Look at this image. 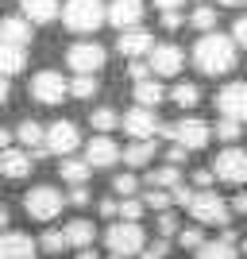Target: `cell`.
I'll return each mask as SVG.
<instances>
[{"label":"cell","mask_w":247,"mask_h":259,"mask_svg":"<svg viewBox=\"0 0 247 259\" xmlns=\"http://www.w3.org/2000/svg\"><path fill=\"white\" fill-rule=\"evenodd\" d=\"M213 170H216V178H220V182L243 186V182H247V151H243V147H236V143H228L224 151L213 159Z\"/></svg>","instance_id":"cell-7"},{"label":"cell","mask_w":247,"mask_h":259,"mask_svg":"<svg viewBox=\"0 0 247 259\" xmlns=\"http://www.w3.org/2000/svg\"><path fill=\"white\" fill-rule=\"evenodd\" d=\"M178 232H182V225H178V217L170 213V209H166V213H159V236H178Z\"/></svg>","instance_id":"cell-39"},{"label":"cell","mask_w":247,"mask_h":259,"mask_svg":"<svg viewBox=\"0 0 247 259\" xmlns=\"http://www.w3.org/2000/svg\"><path fill=\"white\" fill-rule=\"evenodd\" d=\"M232 213L247 217V194H236V197H232Z\"/></svg>","instance_id":"cell-46"},{"label":"cell","mask_w":247,"mask_h":259,"mask_svg":"<svg viewBox=\"0 0 247 259\" xmlns=\"http://www.w3.org/2000/svg\"><path fill=\"white\" fill-rule=\"evenodd\" d=\"M232 39H236L239 47H247V16H239V20L232 23Z\"/></svg>","instance_id":"cell-41"},{"label":"cell","mask_w":247,"mask_h":259,"mask_svg":"<svg viewBox=\"0 0 247 259\" xmlns=\"http://www.w3.org/2000/svg\"><path fill=\"white\" fill-rule=\"evenodd\" d=\"M170 101H174L178 108H193L197 101H201V89H197L193 81H182V85H174V89H170Z\"/></svg>","instance_id":"cell-32"},{"label":"cell","mask_w":247,"mask_h":259,"mask_svg":"<svg viewBox=\"0 0 247 259\" xmlns=\"http://www.w3.org/2000/svg\"><path fill=\"white\" fill-rule=\"evenodd\" d=\"M35 255H39V240H31L27 232L8 228L0 236V259H35Z\"/></svg>","instance_id":"cell-16"},{"label":"cell","mask_w":247,"mask_h":259,"mask_svg":"<svg viewBox=\"0 0 247 259\" xmlns=\"http://www.w3.org/2000/svg\"><path fill=\"white\" fill-rule=\"evenodd\" d=\"M166 255H170V244H166V236H159L155 244H147V248H143L139 259H166Z\"/></svg>","instance_id":"cell-40"},{"label":"cell","mask_w":247,"mask_h":259,"mask_svg":"<svg viewBox=\"0 0 247 259\" xmlns=\"http://www.w3.org/2000/svg\"><path fill=\"white\" fill-rule=\"evenodd\" d=\"M243 251H247V240H243Z\"/></svg>","instance_id":"cell-51"},{"label":"cell","mask_w":247,"mask_h":259,"mask_svg":"<svg viewBox=\"0 0 247 259\" xmlns=\"http://www.w3.org/2000/svg\"><path fill=\"white\" fill-rule=\"evenodd\" d=\"M162 136L170 143L189 147V151H201L205 143L213 140V128H209L205 120H197V116H182V120H174V124H162Z\"/></svg>","instance_id":"cell-6"},{"label":"cell","mask_w":247,"mask_h":259,"mask_svg":"<svg viewBox=\"0 0 247 259\" xmlns=\"http://www.w3.org/2000/svg\"><path fill=\"white\" fill-rule=\"evenodd\" d=\"M105 244L108 251H116V255H143L147 248V232L139 228V221H112L105 228Z\"/></svg>","instance_id":"cell-4"},{"label":"cell","mask_w":247,"mask_h":259,"mask_svg":"<svg viewBox=\"0 0 247 259\" xmlns=\"http://www.w3.org/2000/svg\"><path fill=\"white\" fill-rule=\"evenodd\" d=\"M185 155H189V147H182V143H170V151H166V159H170L174 166H178V162H182Z\"/></svg>","instance_id":"cell-45"},{"label":"cell","mask_w":247,"mask_h":259,"mask_svg":"<svg viewBox=\"0 0 247 259\" xmlns=\"http://www.w3.org/2000/svg\"><path fill=\"white\" fill-rule=\"evenodd\" d=\"M89 124L97 128V136H108L112 128H124V116H120L116 108L101 105V108H93V112H89Z\"/></svg>","instance_id":"cell-26"},{"label":"cell","mask_w":247,"mask_h":259,"mask_svg":"<svg viewBox=\"0 0 247 259\" xmlns=\"http://www.w3.org/2000/svg\"><path fill=\"white\" fill-rule=\"evenodd\" d=\"M147 62H151V70H155V77H178L182 66H185V51L174 47V43H159L155 51H151Z\"/></svg>","instance_id":"cell-14"},{"label":"cell","mask_w":247,"mask_h":259,"mask_svg":"<svg viewBox=\"0 0 247 259\" xmlns=\"http://www.w3.org/2000/svg\"><path fill=\"white\" fill-rule=\"evenodd\" d=\"M31 20L27 16H8V20L0 23V39L4 43H12V47H27L31 43Z\"/></svg>","instance_id":"cell-19"},{"label":"cell","mask_w":247,"mask_h":259,"mask_svg":"<svg viewBox=\"0 0 247 259\" xmlns=\"http://www.w3.org/2000/svg\"><path fill=\"white\" fill-rule=\"evenodd\" d=\"M178 244H182V248H189V251H201L209 240H205L201 225H189V228H182V232H178Z\"/></svg>","instance_id":"cell-34"},{"label":"cell","mask_w":247,"mask_h":259,"mask_svg":"<svg viewBox=\"0 0 247 259\" xmlns=\"http://www.w3.org/2000/svg\"><path fill=\"white\" fill-rule=\"evenodd\" d=\"M185 0H155V8H162V12H178Z\"/></svg>","instance_id":"cell-47"},{"label":"cell","mask_w":247,"mask_h":259,"mask_svg":"<svg viewBox=\"0 0 247 259\" xmlns=\"http://www.w3.org/2000/svg\"><path fill=\"white\" fill-rule=\"evenodd\" d=\"M16 136H20L23 151L46 155V128L39 124V120H20V128H16Z\"/></svg>","instance_id":"cell-20"},{"label":"cell","mask_w":247,"mask_h":259,"mask_svg":"<svg viewBox=\"0 0 247 259\" xmlns=\"http://www.w3.org/2000/svg\"><path fill=\"white\" fill-rule=\"evenodd\" d=\"M147 182L155 186V190H174V186H182V170H178L174 162H166V166H159V170L147 174Z\"/></svg>","instance_id":"cell-28"},{"label":"cell","mask_w":247,"mask_h":259,"mask_svg":"<svg viewBox=\"0 0 247 259\" xmlns=\"http://www.w3.org/2000/svg\"><path fill=\"white\" fill-rule=\"evenodd\" d=\"M143 201H147V209H159V213H166V209L174 205V194H170V190H155V186H151L147 194H143Z\"/></svg>","instance_id":"cell-36"},{"label":"cell","mask_w":247,"mask_h":259,"mask_svg":"<svg viewBox=\"0 0 247 259\" xmlns=\"http://www.w3.org/2000/svg\"><path fill=\"white\" fill-rule=\"evenodd\" d=\"M20 12L31 23H51L58 20V0H20Z\"/></svg>","instance_id":"cell-22"},{"label":"cell","mask_w":247,"mask_h":259,"mask_svg":"<svg viewBox=\"0 0 247 259\" xmlns=\"http://www.w3.org/2000/svg\"><path fill=\"white\" fill-rule=\"evenodd\" d=\"M62 205H70V197H62V190H54V186H31L23 194V213L31 221H43V225H51L62 213Z\"/></svg>","instance_id":"cell-3"},{"label":"cell","mask_w":247,"mask_h":259,"mask_svg":"<svg viewBox=\"0 0 247 259\" xmlns=\"http://www.w3.org/2000/svg\"><path fill=\"white\" fill-rule=\"evenodd\" d=\"M189 213H193L197 225L228 228V221H232V201H224V197L216 194V190H197L193 205H189Z\"/></svg>","instance_id":"cell-5"},{"label":"cell","mask_w":247,"mask_h":259,"mask_svg":"<svg viewBox=\"0 0 247 259\" xmlns=\"http://www.w3.org/2000/svg\"><path fill=\"white\" fill-rule=\"evenodd\" d=\"M89 174H93V166H89V159H62L58 162V178L70 186H85Z\"/></svg>","instance_id":"cell-24"},{"label":"cell","mask_w":247,"mask_h":259,"mask_svg":"<svg viewBox=\"0 0 247 259\" xmlns=\"http://www.w3.org/2000/svg\"><path fill=\"white\" fill-rule=\"evenodd\" d=\"M101 89V81H97V74H77L74 81H70V97H77V101H89L93 93Z\"/></svg>","instance_id":"cell-31"},{"label":"cell","mask_w":247,"mask_h":259,"mask_svg":"<svg viewBox=\"0 0 247 259\" xmlns=\"http://www.w3.org/2000/svg\"><path fill=\"white\" fill-rule=\"evenodd\" d=\"M62 23H66V31H74V35H93L108 23V8L101 0H66Z\"/></svg>","instance_id":"cell-2"},{"label":"cell","mask_w":247,"mask_h":259,"mask_svg":"<svg viewBox=\"0 0 247 259\" xmlns=\"http://www.w3.org/2000/svg\"><path fill=\"white\" fill-rule=\"evenodd\" d=\"M143 0H112L108 4V23L116 27V31H135L143 23Z\"/></svg>","instance_id":"cell-15"},{"label":"cell","mask_w":247,"mask_h":259,"mask_svg":"<svg viewBox=\"0 0 247 259\" xmlns=\"http://www.w3.org/2000/svg\"><path fill=\"white\" fill-rule=\"evenodd\" d=\"M124 132H128L131 140H155L162 132V124H159V116H155V108L135 105L131 112H124Z\"/></svg>","instance_id":"cell-13"},{"label":"cell","mask_w":247,"mask_h":259,"mask_svg":"<svg viewBox=\"0 0 247 259\" xmlns=\"http://www.w3.org/2000/svg\"><path fill=\"white\" fill-rule=\"evenodd\" d=\"M197 259H239V251H236V244L232 240H209L201 251H197Z\"/></svg>","instance_id":"cell-29"},{"label":"cell","mask_w":247,"mask_h":259,"mask_svg":"<svg viewBox=\"0 0 247 259\" xmlns=\"http://www.w3.org/2000/svg\"><path fill=\"white\" fill-rule=\"evenodd\" d=\"M70 205H77V209L89 205V190L85 186H74V190H70Z\"/></svg>","instance_id":"cell-42"},{"label":"cell","mask_w":247,"mask_h":259,"mask_svg":"<svg viewBox=\"0 0 247 259\" xmlns=\"http://www.w3.org/2000/svg\"><path fill=\"white\" fill-rule=\"evenodd\" d=\"M224 8H239V4H247V0H220Z\"/></svg>","instance_id":"cell-49"},{"label":"cell","mask_w":247,"mask_h":259,"mask_svg":"<svg viewBox=\"0 0 247 259\" xmlns=\"http://www.w3.org/2000/svg\"><path fill=\"white\" fill-rule=\"evenodd\" d=\"M85 159L93 170H108V166H116L120 159H124V147H120L112 136H93V140L85 143Z\"/></svg>","instance_id":"cell-12"},{"label":"cell","mask_w":247,"mask_h":259,"mask_svg":"<svg viewBox=\"0 0 247 259\" xmlns=\"http://www.w3.org/2000/svg\"><path fill=\"white\" fill-rule=\"evenodd\" d=\"M77 259H101V251L97 248H81V251H77Z\"/></svg>","instance_id":"cell-48"},{"label":"cell","mask_w":247,"mask_h":259,"mask_svg":"<svg viewBox=\"0 0 247 259\" xmlns=\"http://www.w3.org/2000/svg\"><path fill=\"white\" fill-rule=\"evenodd\" d=\"M105 62H108V51L101 43H74L66 51V66L74 74H97Z\"/></svg>","instance_id":"cell-10"},{"label":"cell","mask_w":247,"mask_h":259,"mask_svg":"<svg viewBox=\"0 0 247 259\" xmlns=\"http://www.w3.org/2000/svg\"><path fill=\"white\" fill-rule=\"evenodd\" d=\"M39 248L46 251V255H58V251L70 248V236H66V228H46L43 236H39Z\"/></svg>","instance_id":"cell-30"},{"label":"cell","mask_w":247,"mask_h":259,"mask_svg":"<svg viewBox=\"0 0 247 259\" xmlns=\"http://www.w3.org/2000/svg\"><path fill=\"white\" fill-rule=\"evenodd\" d=\"M66 236H70V248H93V240H97V228H93V221H85V217H77V221H70L66 225Z\"/></svg>","instance_id":"cell-23"},{"label":"cell","mask_w":247,"mask_h":259,"mask_svg":"<svg viewBox=\"0 0 247 259\" xmlns=\"http://www.w3.org/2000/svg\"><path fill=\"white\" fill-rule=\"evenodd\" d=\"M182 12H162V27H166V31H178V27H182Z\"/></svg>","instance_id":"cell-43"},{"label":"cell","mask_w":247,"mask_h":259,"mask_svg":"<svg viewBox=\"0 0 247 259\" xmlns=\"http://www.w3.org/2000/svg\"><path fill=\"white\" fill-rule=\"evenodd\" d=\"M101 217H120V201H116V197H101Z\"/></svg>","instance_id":"cell-44"},{"label":"cell","mask_w":247,"mask_h":259,"mask_svg":"<svg viewBox=\"0 0 247 259\" xmlns=\"http://www.w3.org/2000/svg\"><path fill=\"white\" fill-rule=\"evenodd\" d=\"M108 259H128V255H116V251H108Z\"/></svg>","instance_id":"cell-50"},{"label":"cell","mask_w":247,"mask_h":259,"mask_svg":"<svg viewBox=\"0 0 247 259\" xmlns=\"http://www.w3.org/2000/svg\"><path fill=\"white\" fill-rule=\"evenodd\" d=\"M216 112L228 120H239L247 124V81H232L216 93Z\"/></svg>","instance_id":"cell-11"},{"label":"cell","mask_w":247,"mask_h":259,"mask_svg":"<svg viewBox=\"0 0 247 259\" xmlns=\"http://www.w3.org/2000/svg\"><path fill=\"white\" fill-rule=\"evenodd\" d=\"M239 132H243V124L239 120H216V140H224V143H236L239 140Z\"/></svg>","instance_id":"cell-38"},{"label":"cell","mask_w":247,"mask_h":259,"mask_svg":"<svg viewBox=\"0 0 247 259\" xmlns=\"http://www.w3.org/2000/svg\"><path fill=\"white\" fill-rule=\"evenodd\" d=\"M0 70L4 77H16L27 70V47H12V43H0Z\"/></svg>","instance_id":"cell-21"},{"label":"cell","mask_w":247,"mask_h":259,"mask_svg":"<svg viewBox=\"0 0 247 259\" xmlns=\"http://www.w3.org/2000/svg\"><path fill=\"white\" fill-rule=\"evenodd\" d=\"M135 190H139V178H135V174H116V178H112V194L116 197H135Z\"/></svg>","instance_id":"cell-35"},{"label":"cell","mask_w":247,"mask_h":259,"mask_svg":"<svg viewBox=\"0 0 247 259\" xmlns=\"http://www.w3.org/2000/svg\"><path fill=\"white\" fill-rule=\"evenodd\" d=\"M31 97L39 101V105H62V101L70 97V81H66L58 70H39V74L31 77Z\"/></svg>","instance_id":"cell-8"},{"label":"cell","mask_w":247,"mask_h":259,"mask_svg":"<svg viewBox=\"0 0 247 259\" xmlns=\"http://www.w3.org/2000/svg\"><path fill=\"white\" fill-rule=\"evenodd\" d=\"M155 140H135V143H128L124 147V162L128 166H147V162H155Z\"/></svg>","instance_id":"cell-25"},{"label":"cell","mask_w":247,"mask_h":259,"mask_svg":"<svg viewBox=\"0 0 247 259\" xmlns=\"http://www.w3.org/2000/svg\"><path fill=\"white\" fill-rule=\"evenodd\" d=\"M189 27H197L201 35H209V31L216 27V12L209 8V4H201V8H197L193 16H189Z\"/></svg>","instance_id":"cell-33"},{"label":"cell","mask_w":247,"mask_h":259,"mask_svg":"<svg viewBox=\"0 0 247 259\" xmlns=\"http://www.w3.org/2000/svg\"><path fill=\"white\" fill-rule=\"evenodd\" d=\"M143 213H147V201H143V197H124V201H120V221H139Z\"/></svg>","instance_id":"cell-37"},{"label":"cell","mask_w":247,"mask_h":259,"mask_svg":"<svg viewBox=\"0 0 247 259\" xmlns=\"http://www.w3.org/2000/svg\"><path fill=\"white\" fill-rule=\"evenodd\" d=\"M35 166L31 151H20V147H4V155H0V174L8 178V182H20V178H27Z\"/></svg>","instance_id":"cell-18"},{"label":"cell","mask_w":247,"mask_h":259,"mask_svg":"<svg viewBox=\"0 0 247 259\" xmlns=\"http://www.w3.org/2000/svg\"><path fill=\"white\" fill-rule=\"evenodd\" d=\"M236 39L232 35H220V31H209V35H201L197 39V47H193V66L201 70V74H209V77H224V74H232L236 70Z\"/></svg>","instance_id":"cell-1"},{"label":"cell","mask_w":247,"mask_h":259,"mask_svg":"<svg viewBox=\"0 0 247 259\" xmlns=\"http://www.w3.org/2000/svg\"><path fill=\"white\" fill-rule=\"evenodd\" d=\"M155 39H151V31H143V27H135V31H120L116 39V51L124 54V58H151V51H155Z\"/></svg>","instance_id":"cell-17"},{"label":"cell","mask_w":247,"mask_h":259,"mask_svg":"<svg viewBox=\"0 0 247 259\" xmlns=\"http://www.w3.org/2000/svg\"><path fill=\"white\" fill-rule=\"evenodd\" d=\"M77 147H81V132H77L74 120H54L51 128H46V155L70 159Z\"/></svg>","instance_id":"cell-9"},{"label":"cell","mask_w":247,"mask_h":259,"mask_svg":"<svg viewBox=\"0 0 247 259\" xmlns=\"http://www.w3.org/2000/svg\"><path fill=\"white\" fill-rule=\"evenodd\" d=\"M135 101L147 108H159L166 101V89L159 85V77H147V81H135Z\"/></svg>","instance_id":"cell-27"}]
</instances>
